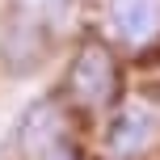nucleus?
<instances>
[{
	"instance_id": "nucleus-1",
	"label": "nucleus",
	"mask_w": 160,
	"mask_h": 160,
	"mask_svg": "<svg viewBox=\"0 0 160 160\" xmlns=\"http://www.w3.org/2000/svg\"><path fill=\"white\" fill-rule=\"evenodd\" d=\"M59 97L76 110V118H110L122 105V63L114 42L97 38V34L80 38L63 68Z\"/></svg>"
},
{
	"instance_id": "nucleus-2",
	"label": "nucleus",
	"mask_w": 160,
	"mask_h": 160,
	"mask_svg": "<svg viewBox=\"0 0 160 160\" xmlns=\"http://www.w3.org/2000/svg\"><path fill=\"white\" fill-rule=\"evenodd\" d=\"M13 148L21 160H84V143L76 131V110L59 93H47L17 118Z\"/></svg>"
},
{
	"instance_id": "nucleus-3",
	"label": "nucleus",
	"mask_w": 160,
	"mask_h": 160,
	"mask_svg": "<svg viewBox=\"0 0 160 160\" xmlns=\"http://www.w3.org/2000/svg\"><path fill=\"white\" fill-rule=\"evenodd\" d=\"M160 139V114L143 101H122L101 118V156L105 160H148Z\"/></svg>"
},
{
	"instance_id": "nucleus-4",
	"label": "nucleus",
	"mask_w": 160,
	"mask_h": 160,
	"mask_svg": "<svg viewBox=\"0 0 160 160\" xmlns=\"http://www.w3.org/2000/svg\"><path fill=\"white\" fill-rule=\"evenodd\" d=\"M105 30L122 51H148L160 38V0H105Z\"/></svg>"
}]
</instances>
